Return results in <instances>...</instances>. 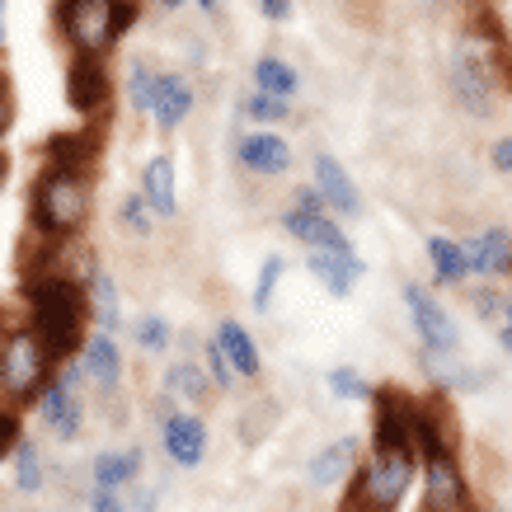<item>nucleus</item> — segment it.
I'll return each mask as SVG.
<instances>
[{"label": "nucleus", "mask_w": 512, "mask_h": 512, "mask_svg": "<svg viewBox=\"0 0 512 512\" xmlns=\"http://www.w3.org/2000/svg\"><path fill=\"white\" fill-rule=\"evenodd\" d=\"M428 259H433V273L442 282H461L470 273L466 249L456 245V240H447V235H433V240H428Z\"/></svg>", "instance_id": "23"}, {"label": "nucleus", "mask_w": 512, "mask_h": 512, "mask_svg": "<svg viewBox=\"0 0 512 512\" xmlns=\"http://www.w3.org/2000/svg\"><path fill=\"white\" fill-rule=\"evenodd\" d=\"M170 390L184 400H207V376L193 362H179V367H170Z\"/></svg>", "instance_id": "28"}, {"label": "nucleus", "mask_w": 512, "mask_h": 512, "mask_svg": "<svg viewBox=\"0 0 512 512\" xmlns=\"http://www.w3.org/2000/svg\"><path fill=\"white\" fill-rule=\"evenodd\" d=\"M160 442H165V456L184 470H193L202 456H207V428H202V419H193V414H170Z\"/></svg>", "instance_id": "9"}, {"label": "nucleus", "mask_w": 512, "mask_h": 512, "mask_svg": "<svg viewBox=\"0 0 512 512\" xmlns=\"http://www.w3.org/2000/svg\"><path fill=\"white\" fill-rule=\"evenodd\" d=\"M245 113H249V118H259V123H282V118H287L282 99H273V94H259V90L245 99Z\"/></svg>", "instance_id": "32"}, {"label": "nucleus", "mask_w": 512, "mask_h": 512, "mask_svg": "<svg viewBox=\"0 0 512 512\" xmlns=\"http://www.w3.org/2000/svg\"><path fill=\"white\" fill-rule=\"evenodd\" d=\"M329 390L343 395V400H372V386H367L353 367H334V372H329Z\"/></svg>", "instance_id": "30"}, {"label": "nucleus", "mask_w": 512, "mask_h": 512, "mask_svg": "<svg viewBox=\"0 0 512 512\" xmlns=\"http://www.w3.org/2000/svg\"><path fill=\"white\" fill-rule=\"evenodd\" d=\"M90 212V188L76 170H52L38 179V193H33V217L47 235H71Z\"/></svg>", "instance_id": "3"}, {"label": "nucleus", "mask_w": 512, "mask_h": 512, "mask_svg": "<svg viewBox=\"0 0 512 512\" xmlns=\"http://www.w3.org/2000/svg\"><path fill=\"white\" fill-rule=\"evenodd\" d=\"M90 306L104 329L118 325V287H113L109 273H90Z\"/></svg>", "instance_id": "27"}, {"label": "nucleus", "mask_w": 512, "mask_h": 512, "mask_svg": "<svg viewBox=\"0 0 512 512\" xmlns=\"http://www.w3.org/2000/svg\"><path fill=\"white\" fill-rule=\"evenodd\" d=\"M475 311H480V315H494L498 311V296L494 292H480V296H475Z\"/></svg>", "instance_id": "39"}, {"label": "nucleus", "mask_w": 512, "mask_h": 512, "mask_svg": "<svg viewBox=\"0 0 512 512\" xmlns=\"http://www.w3.org/2000/svg\"><path fill=\"white\" fill-rule=\"evenodd\" d=\"M503 325H512V301H508V320H503Z\"/></svg>", "instance_id": "43"}, {"label": "nucleus", "mask_w": 512, "mask_h": 512, "mask_svg": "<svg viewBox=\"0 0 512 512\" xmlns=\"http://www.w3.org/2000/svg\"><path fill=\"white\" fill-rule=\"evenodd\" d=\"M461 503H466V484H461L456 456L433 451L423 466V512H461Z\"/></svg>", "instance_id": "8"}, {"label": "nucleus", "mask_w": 512, "mask_h": 512, "mask_svg": "<svg viewBox=\"0 0 512 512\" xmlns=\"http://www.w3.org/2000/svg\"><path fill=\"white\" fill-rule=\"evenodd\" d=\"M404 301H409L414 329L423 334L428 353H456V343H461V329H456V320H451V315L437 306L433 296L423 292L419 282H409V287H404Z\"/></svg>", "instance_id": "7"}, {"label": "nucleus", "mask_w": 512, "mask_h": 512, "mask_svg": "<svg viewBox=\"0 0 512 512\" xmlns=\"http://www.w3.org/2000/svg\"><path fill=\"white\" fill-rule=\"evenodd\" d=\"M80 367L90 372L94 386L113 390V386H118V376H123V353H118V343H113L109 334H94V339L85 343V357H80Z\"/></svg>", "instance_id": "17"}, {"label": "nucleus", "mask_w": 512, "mask_h": 512, "mask_svg": "<svg viewBox=\"0 0 512 512\" xmlns=\"http://www.w3.org/2000/svg\"><path fill=\"white\" fill-rule=\"evenodd\" d=\"M141 193H146V202H151V212H156V217H174V212H179L170 156H156L151 165H146V184H141Z\"/></svg>", "instance_id": "18"}, {"label": "nucleus", "mask_w": 512, "mask_h": 512, "mask_svg": "<svg viewBox=\"0 0 512 512\" xmlns=\"http://www.w3.org/2000/svg\"><path fill=\"white\" fill-rule=\"evenodd\" d=\"M207 367H212V381H217V386H231L235 367H231V357H226V348H221L217 339L207 343Z\"/></svg>", "instance_id": "35"}, {"label": "nucleus", "mask_w": 512, "mask_h": 512, "mask_svg": "<svg viewBox=\"0 0 512 512\" xmlns=\"http://www.w3.org/2000/svg\"><path fill=\"white\" fill-rule=\"evenodd\" d=\"M15 461V489L19 494H38L43 489V461H38V447H33L29 437L19 442V451L10 456Z\"/></svg>", "instance_id": "26"}, {"label": "nucleus", "mask_w": 512, "mask_h": 512, "mask_svg": "<svg viewBox=\"0 0 512 512\" xmlns=\"http://www.w3.org/2000/svg\"><path fill=\"white\" fill-rule=\"evenodd\" d=\"M315 188L325 193L329 207H339L343 217H357V212H362V202H357L353 179L343 174V165H339L334 156H315Z\"/></svg>", "instance_id": "12"}, {"label": "nucleus", "mask_w": 512, "mask_h": 512, "mask_svg": "<svg viewBox=\"0 0 512 512\" xmlns=\"http://www.w3.org/2000/svg\"><path fill=\"white\" fill-rule=\"evenodd\" d=\"M311 273L334 296H348L353 282L362 278V259H357L353 249H311Z\"/></svg>", "instance_id": "11"}, {"label": "nucleus", "mask_w": 512, "mask_h": 512, "mask_svg": "<svg viewBox=\"0 0 512 512\" xmlns=\"http://www.w3.org/2000/svg\"><path fill=\"white\" fill-rule=\"evenodd\" d=\"M160 5H184V0H160Z\"/></svg>", "instance_id": "44"}, {"label": "nucleus", "mask_w": 512, "mask_h": 512, "mask_svg": "<svg viewBox=\"0 0 512 512\" xmlns=\"http://www.w3.org/2000/svg\"><path fill=\"white\" fill-rule=\"evenodd\" d=\"M353 456H357V437H339L334 447H325V451H320V456L311 461V484H315V489H329V484H339L343 470L353 466Z\"/></svg>", "instance_id": "19"}, {"label": "nucleus", "mask_w": 512, "mask_h": 512, "mask_svg": "<svg viewBox=\"0 0 512 512\" xmlns=\"http://www.w3.org/2000/svg\"><path fill=\"white\" fill-rule=\"evenodd\" d=\"M254 85H259V94L287 99V94H296V71L282 57H264V62L254 66Z\"/></svg>", "instance_id": "25"}, {"label": "nucleus", "mask_w": 512, "mask_h": 512, "mask_svg": "<svg viewBox=\"0 0 512 512\" xmlns=\"http://www.w3.org/2000/svg\"><path fill=\"white\" fill-rule=\"evenodd\" d=\"M240 160L259 174H282L292 165V151H287V141L273 137V132H254V137L240 141Z\"/></svg>", "instance_id": "16"}, {"label": "nucleus", "mask_w": 512, "mask_h": 512, "mask_svg": "<svg viewBox=\"0 0 512 512\" xmlns=\"http://www.w3.org/2000/svg\"><path fill=\"white\" fill-rule=\"evenodd\" d=\"M132 512H156V494H137V503H132Z\"/></svg>", "instance_id": "40"}, {"label": "nucleus", "mask_w": 512, "mask_h": 512, "mask_svg": "<svg viewBox=\"0 0 512 512\" xmlns=\"http://www.w3.org/2000/svg\"><path fill=\"white\" fill-rule=\"evenodd\" d=\"M198 5H202V10H217V0H198Z\"/></svg>", "instance_id": "42"}, {"label": "nucleus", "mask_w": 512, "mask_h": 512, "mask_svg": "<svg viewBox=\"0 0 512 512\" xmlns=\"http://www.w3.org/2000/svg\"><path fill=\"white\" fill-rule=\"evenodd\" d=\"M282 259L278 254H268L264 259V268H259V282H254V311H268V301H273V287H278V278H282Z\"/></svg>", "instance_id": "31"}, {"label": "nucleus", "mask_w": 512, "mask_h": 512, "mask_svg": "<svg viewBox=\"0 0 512 512\" xmlns=\"http://www.w3.org/2000/svg\"><path fill=\"white\" fill-rule=\"evenodd\" d=\"M127 90H132V104H137V109H151L156 113V94H160V76L156 71H151V66H132V85H127Z\"/></svg>", "instance_id": "29"}, {"label": "nucleus", "mask_w": 512, "mask_h": 512, "mask_svg": "<svg viewBox=\"0 0 512 512\" xmlns=\"http://www.w3.org/2000/svg\"><path fill=\"white\" fill-rule=\"evenodd\" d=\"M503 348L512 353V325H503Z\"/></svg>", "instance_id": "41"}, {"label": "nucleus", "mask_w": 512, "mask_h": 512, "mask_svg": "<svg viewBox=\"0 0 512 512\" xmlns=\"http://www.w3.org/2000/svg\"><path fill=\"white\" fill-rule=\"evenodd\" d=\"M47 362L52 353L43 348V339L33 329H15L5 334V348H0V386H5V400H29L33 390L47 381Z\"/></svg>", "instance_id": "5"}, {"label": "nucleus", "mask_w": 512, "mask_h": 512, "mask_svg": "<svg viewBox=\"0 0 512 512\" xmlns=\"http://www.w3.org/2000/svg\"><path fill=\"white\" fill-rule=\"evenodd\" d=\"M151 202H146V193H132V198L123 202V221H127V231H151Z\"/></svg>", "instance_id": "34"}, {"label": "nucleus", "mask_w": 512, "mask_h": 512, "mask_svg": "<svg viewBox=\"0 0 512 512\" xmlns=\"http://www.w3.org/2000/svg\"><path fill=\"white\" fill-rule=\"evenodd\" d=\"M414 456L419 451L409 447H376L367 470L357 475L353 498L362 512H395L409 494V480H414Z\"/></svg>", "instance_id": "2"}, {"label": "nucleus", "mask_w": 512, "mask_h": 512, "mask_svg": "<svg viewBox=\"0 0 512 512\" xmlns=\"http://www.w3.org/2000/svg\"><path fill=\"white\" fill-rule=\"evenodd\" d=\"M259 10H264L268 19H287L292 15V0H259Z\"/></svg>", "instance_id": "38"}, {"label": "nucleus", "mask_w": 512, "mask_h": 512, "mask_svg": "<svg viewBox=\"0 0 512 512\" xmlns=\"http://www.w3.org/2000/svg\"><path fill=\"white\" fill-rule=\"evenodd\" d=\"M423 367H428V376H433L437 386H484V372L456 362V353H428Z\"/></svg>", "instance_id": "24"}, {"label": "nucleus", "mask_w": 512, "mask_h": 512, "mask_svg": "<svg viewBox=\"0 0 512 512\" xmlns=\"http://www.w3.org/2000/svg\"><path fill=\"white\" fill-rule=\"evenodd\" d=\"M137 343L146 348V353H160V348L170 343V325H165L160 315H146V320L137 325Z\"/></svg>", "instance_id": "33"}, {"label": "nucleus", "mask_w": 512, "mask_h": 512, "mask_svg": "<svg viewBox=\"0 0 512 512\" xmlns=\"http://www.w3.org/2000/svg\"><path fill=\"white\" fill-rule=\"evenodd\" d=\"M287 231L296 235V240H306L311 249H348V240H343V231L334 226V221L325 217V212H306V207H287Z\"/></svg>", "instance_id": "13"}, {"label": "nucleus", "mask_w": 512, "mask_h": 512, "mask_svg": "<svg viewBox=\"0 0 512 512\" xmlns=\"http://www.w3.org/2000/svg\"><path fill=\"white\" fill-rule=\"evenodd\" d=\"M451 85H456V99H461L470 113H489V104H494V66H489L484 43L461 38L456 62H451Z\"/></svg>", "instance_id": "6"}, {"label": "nucleus", "mask_w": 512, "mask_h": 512, "mask_svg": "<svg viewBox=\"0 0 512 512\" xmlns=\"http://www.w3.org/2000/svg\"><path fill=\"white\" fill-rule=\"evenodd\" d=\"M43 419L62 442H71V437L80 433V400L66 381H52V386L43 390Z\"/></svg>", "instance_id": "14"}, {"label": "nucleus", "mask_w": 512, "mask_h": 512, "mask_svg": "<svg viewBox=\"0 0 512 512\" xmlns=\"http://www.w3.org/2000/svg\"><path fill=\"white\" fill-rule=\"evenodd\" d=\"M94 306L85 301L76 282L66 278H43L33 282V334L43 339V348L52 357H66L71 348H80V325Z\"/></svg>", "instance_id": "1"}, {"label": "nucleus", "mask_w": 512, "mask_h": 512, "mask_svg": "<svg viewBox=\"0 0 512 512\" xmlns=\"http://www.w3.org/2000/svg\"><path fill=\"white\" fill-rule=\"evenodd\" d=\"M137 470H141V451H104V456H94L99 489H118V484L137 480Z\"/></svg>", "instance_id": "22"}, {"label": "nucleus", "mask_w": 512, "mask_h": 512, "mask_svg": "<svg viewBox=\"0 0 512 512\" xmlns=\"http://www.w3.org/2000/svg\"><path fill=\"white\" fill-rule=\"evenodd\" d=\"M193 109V90H188V80L179 76H160V94H156V118L160 127H179Z\"/></svg>", "instance_id": "21"}, {"label": "nucleus", "mask_w": 512, "mask_h": 512, "mask_svg": "<svg viewBox=\"0 0 512 512\" xmlns=\"http://www.w3.org/2000/svg\"><path fill=\"white\" fill-rule=\"evenodd\" d=\"M466 259L475 273H512V235L508 231H480L466 245Z\"/></svg>", "instance_id": "15"}, {"label": "nucleus", "mask_w": 512, "mask_h": 512, "mask_svg": "<svg viewBox=\"0 0 512 512\" xmlns=\"http://www.w3.org/2000/svg\"><path fill=\"white\" fill-rule=\"evenodd\" d=\"M66 99H71V109L90 113L99 109L104 99H109V76H104V62H94V57H76L71 71H66Z\"/></svg>", "instance_id": "10"}, {"label": "nucleus", "mask_w": 512, "mask_h": 512, "mask_svg": "<svg viewBox=\"0 0 512 512\" xmlns=\"http://www.w3.org/2000/svg\"><path fill=\"white\" fill-rule=\"evenodd\" d=\"M90 512H127V508H123V498L113 494V489H99V494L90 498Z\"/></svg>", "instance_id": "36"}, {"label": "nucleus", "mask_w": 512, "mask_h": 512, "mask_svg": "<svg viewBox=\"0 0 512 512\" xmlns=\"http://www.w3.org/2000/svg\"><path fill=\"white\" fill-rule=\"evenodd\" d=\"M66 38L80 47V57H94L123 33L127 5L123 0H66L62 5Z\"/></svg>", "instance_id": "4"}, {"label": "nucleus", "mask_w": 512, "mask_h": 512, "mask_svg": "<svg viewBox=\"0 0 512 512\" xmlns=\"http://www.w3.org/2000/svg\"><path fill=\"white\" fill-rule=\"evenodd\" d=\"M217 343L226 348V357H231V367H235L240 376H254V372H259V348H254V339L245 334V325H235V320H221Z\"/></svg>", "instance_id": "20"}, {"label": "nucleus", "mask_w": 512, "mask_h": 512, "mask_svg": "<svg viewBox=\"0 0 512 512\" xmlns=\"http://www.w3.org/2000/svg\"><path fill=\"white\" fill-rule=\"evenodd\" d=\"M494 170H503V174H512V137H503V141H494Z\"/></svg>", "instance_id": "37"}]
</instances>
